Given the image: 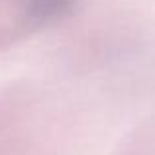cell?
Returning a JSON list of instances; mask_svg holds the SVG:
<instances>
[{
	"label": "cell",
	"mask_w": 155,
	"mask_h": 155,
	"mask_svg": "<svg viewBox=\"0 0 155 155\" xmlns=\"http://www.w3.org/2000/svg\"><path fill=\"white\" fill-rule=\"evenodd\" d=\"M75 0H24V12L31 24H51L67 16Z\"/></svg>",
	"instance_id": "6da1fadb"
}]
</instances>
